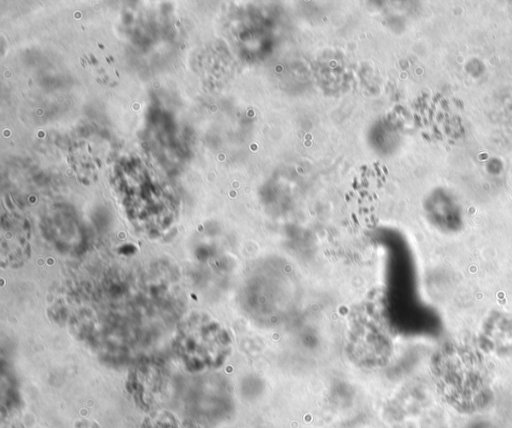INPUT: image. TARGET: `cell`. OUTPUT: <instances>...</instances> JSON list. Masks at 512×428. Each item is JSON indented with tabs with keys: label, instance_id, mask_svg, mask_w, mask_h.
I'll list each match as a JSON object with an SVG mask.
<instances>
[{
	"label": "cell",
	"instance_id": "6da1fadb",
	"mask_svg": "<svg viewBox=\"0 0 512 428\" xmlns=\"http://www.w3.org/2000/svg\"><path fill=\"white\" fill-rule=\"evenodd\" d=\"M147 428H184L182 426H179V424L176 422H173V420L167 418H159L153 420V422L147 427Z\"/></svg>",
	"mask_w": 512,
	"mask_h": 428
}]
</instances>
